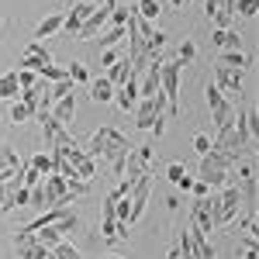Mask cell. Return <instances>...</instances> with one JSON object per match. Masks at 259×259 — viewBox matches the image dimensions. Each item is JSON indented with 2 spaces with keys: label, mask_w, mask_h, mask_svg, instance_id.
<instances>
[{
  "label": "cell",
  "mask_w": 259,
  "mask_h": 259,
  "mask_svg": "<svg viewBox=\"0 0 259 259\" xmlns=\"http://www.w3.org/2000/svg\"><path fill=\"white\" fill-rule=\"evenodd\" d=\"M66 94H73V80H59L56 87H52V100L66 97Z\"/></svg>",
  "instance_id": "8d00e7d4"
},
{
  "label": "cell",
  "mask_w": 259,
  "mask_h": 259,
  "mask_svg": "<svg viewBox=\"0 0 259 259\" xmlns=\"http://www.w3.org/2000/svg\"><path fill=\"white\" fill-rule=\"evenodd\" d=\"M114 104H118L124 114L135 111V104H139V76H135V73L121 83V87H114Z\"/></svg>",
  "instance_id": "9c48e42d"
},
{
  "label": "cell",
  "mask_w": 259,
  "mask_h": 259,
  "mask_svg": "<svg viewBox=\"0 0 259 259\" xmlns=\"http://www.w3.org/2000/svg\"><path fill=\"white\" fill-rule=\"evenodd\" d=\"M62 31V14L56 11V14H45V18L38 21V28H35V41L41 38H52V35H59Z\"/></svg>",
  "instance_id": "9a60e30c"
},
{
  "label": "cell",
  "mask_w": 259,
  "mask_h": 259,
  "mask_svg": "<svg viewBox=\"0 0 259 259\" xmlns=\"http://www.w3.org/2000/svg\"><path fill=\"white\" fill-rule=\"evenodd\" d=\"M211 41L218 45L221 52H235V49H242V35H239V31H232V28H214Z\"/></svg>",
  "instance_id": "5bb4252c"
},
{
  "label": "cell",
  "mask_w": 259,
  "mask_h": 259,
  "mask_svg": "<svg viewBox=\"0 0 259 259\" xmlns=\"http://www.w3.org/2000/svg\"><path fill=\"white\" fill-rule=\"evenodd\" d=\"M49 259H80V249L73 245V242H56L52 249H49Z\"/></svg>",
  "instance_id": "7402d4cb"
},
{
  "label": "cell",
  "mask_w": 259,
  "mask_h": 259,
  "mask_svg": "<svg viewBox=\"0 0 259 259\" xmlns=\"http://www.w3.org/2000/svg\"><path fill=\"white\" fill-rule=\"evenodd\" d=\"M242 69H228V66H214V87H218L221 94H239L242 90Z\"/></svg>",
  "instance_id": "8fae6325"
},
{
  "label": "cell",
  "mask_w": 259,
  "mask_h": 259,
  "mask_svg": "<svg viewBox=\"0 0 259 259\" xmlns=\"http://www.w3.org/2000/svg\"><path fill=\"white\" fill-rule=\"evenodd\" d=\"M232 128H235V135L242 139V145H252V139H256V111H252V107H245V111H235V121H232Z\"/></svg>",
  "instance_id": "7c38bea8"
},
{
  "label": "cell",
  "mask_w": 259,
  "mask_h": 259,
  "mask_svg": "<svg viewBox=\"0 0 259 259\" xmlns=\"http://www.w3.org/2000/svg\"><path fill=\"white\" fill-rule=\"evenodd\" d=\"M242 249H256V235H242Z\"/></svg>",
  "instance_id": "f6af8a7d"
},
{
  "label": "cell",
  "mask_w": 259,
  "mask_h": 259,
  "mask_svg": "<svg viewBox=\"0 0 259 259\" xmlns=\"http://www.w3.org/2000/svg\"><path fill=\"white\" fill-rule=\"evenodd\" d=\"M190 194H194V200H200V197H207V194H211V187H207V183H200V180H194Z\"/></svg>",
  "instance_id": "60d3db41"
},
{
  "label": "cell",
  "mask_w": 259,
  "mask_h": 259,
  "mask_svg": "<svg viewBox=\"0 0 259 259\" xmlns=\"http://www.w3.org/2000/svg\"><path fill=\"white\" fill-rule=\"evenodd\" d=\"M24 56H35V59H45V62H52V52H49V49H45V45H41V41H31V45H28V52H24Z\"/></svg>",
  "instance_id": "d6a6232c"
},
{
  "label": "cell",
  "mask_w": 259,
  "mask_h": 259,
  "mask_svg": "<svg viewBox=\"0 0 259 259\" xmlns=\"http://www.w3.org/2000/svg\"><path fill=\"white\" fill-rule=\"evenodd\" d=\"M259 11V0H235L232 4V14H239V18H256Z\"/></svg>",
  "instance_id": "4316f807"
},
{
  "label": "cell",
  "mask_w": 259,
  "mask_h": 259,
  "mask_svg": "<svg viewBox=\"0 0 259 259\" xmlns=\"http://www.w3.org/2000/svg\"><path fill=\"white\" fill-rule=\"evenodd\" d=\"M228 169H232V159L211 149L207 156H200V173H197V180H200V183H207L211 190H221V187L228 183Z\"/></svg>",
  "instance_id": "277c9868"
},
{
  "label": "cell",
  "mask_w": 259,
  "mask_h": 259,
  "mask_svg": "<svg viewBox=\"0 0 259 259\" xmlns=\"http://www.w3.org/2000/svg\"><path fill=\"white\" fill-rule=\"evenodd\" d=\"M31 118H35V111H31L24 100H14V104H11V121H14V124H24V121H31Z\"/></svg>",
  "instance_id": "d4e9b609"
},
{
  "label": "cell",
  "mask_w": 259,
  "mask_h": 259,
  "mask_svg": "<svg viewBox=\"0 0 259 259\" xmlns=\"http://www.w3.org/2000/svg\"><path fill=\"white\" fill-rule=\"evenodd\" d=\"M194 149H197L200 156H207V152H211V139H207V135H194Z\"/></svg>",
  "instance_id": "f35d334b"
},
{
  "label": "cell",
  "mask_w": 259,
  "mask_h": 259,
  "mask_svg": "<svg viewBox=\"0 0 259 259\" xmlns=\"http://www.w3.org/2000/svg\"><path fill=\"white\" fill-rule=\"evenodd\" d=\"M152 142H145V145H132V152H128V159H124V173H121V183H128V187H135V180L142 173H149V162H152Z\"/></svg>",
  "instance_id": "5b68a950"
},
{
  "label": "cell",
  "mask_w": 259,
  "mask_h": 259,
  "mask_svg": "<svg viewBox=\"0 0 259 259\" xmlns=\"http://www.w3.org/2000/svg\"><path fill=\"white\" fill-rule=\"evenodd\" d=\"M114 228H118V221H114V218H104V221H100V235H104V239H118V232H114Z\"/></svg>",
  "instance_id": "d590c367"
},
{
  "label": "cell",
  "mask_w": 259,
  "mask_h": 259,
  "mask_svg": "<svg viewBox=\"0 0 259 259\" xmlns=\"http://www.w3.org/2000/svg\"><path fill=\"white\" fill-rule=\"evenodd\" d=\"M41 76H45V80H52V83H59V80H69V73H66L62 66H52V62H49V66L41 69Z\"/></svg>",
  "instance_id": "1f68e13d"
},
{
  "label": "cell",
  "mask_w": 259,
  "mask_h": 259,
  "mask_svg": "<svg viewBox=\"0 0 259 259\" xmlns=\"http://www.w3.org/2000/svg\"><path fill=\"white\" fill-rule=\"evenodd\" d=\"M18 97H21L18 76H14V73H4V76H0V100H18Z\"/></svg>",
  "instance_id": "44dd1931"
},
{
  "label": "cell",
  "mask_w": 259,
  "mask_h": 259,
  "mask_svg": "<svg viewBox=\"0 0 259 259\" xmlns=\"http://www.w3.org/2000/svg\"><path fill=\"white\" fill-rule=\"evenodd\" d=\"M28 166H31V169H38L41 177H49V173H52V169H56V166H52V152H35V156H31V162H28Z\"/></svg>",
  "instance_id": "cb8c5ba5"
},
{
  "label": "cell",
  "mask_w": 259,
  "mask_h": 259,
  "mask_svg": "<svg viewBox=\"0 0 259 259\" xmlns=\"http://www.w3.org/2000/svg\"><path fill=\"white\" fill-rule=\"evenodd\" d=\"M180 73H183V66H180L177 59L159 62V94H162V100H166V114H169V118L180 114Z\"/></svg>",
  "instance_id": "3957f363"
},
{
  "label": "cell",
  "mask_w": 259,
  "mask_h": 259,
  "mask_svg": "<svg viewBox=\"0 0 259 259\" xmlns=\"http://www.w3.org/2000/svg\"><path fill=\"white\" fill-rule=\"evenodd\" d=\"M118 59H121L118 49H104V52H100V66H114Z\"/></svg>",
  "instance_id": "74e56055"
},
{
  "label": "cell",
  "mask_w": 259,
  "mask_h": 259,
  "mask_svg": "<svg viewBox=\"0 0 259 259\" xmlns=\"http://www.w3.org/2000/svg\"><path fill=\"white\" fill-rule=\"evenodd\" d=\"M211 194H214V190H211ZM211 194L200 197V200H194V207H190V225L197 228L200 235L214 232V225H211Z\"/></svg>",
  "instance_id": "30bf717a"
},
{
  "label": "cell",
  "mask_w": 259,
  "mask_h": 259,
  "mask_svg": "<svg viewBox=\"0 0 259 259\" xmlns=\"http://www.w3.org/2000/svg\"><path fill=\"white\" fill-rule=\"evenodd\" d=\"M121 38H124V28H111L107 35H100V49H114Z\"/></svg>",
  "instance_id": "f1b7e54d"
},
{
  "label": "cell",
  "mask_w": 259,
  "mask_h": 259,
  "mask_svg": "<svg viewBox=\"0 0 259 259\" xmlns=\"http://www.w3.org/2000/svg\"><path fill=\"white\" fill-rule=\"evenodd\" d=\"M159 0H139V11H135V14H139L142 21H149V24H152V21L159 18Z\"/></svg>",
  "instance_id": "603a6c76"
},
{
  "label": "cell",
  "mask_w": 259,
  "mask_h": 259,
  "mask_svg": "<svg viewBox=\"0 0 259 259\" xmlns=\"http://www.w3.org/2000/svg\"><path fill=\"white\" fill-rule=\"evenodd\" d=\"M194 59H197V45H194L190 38H183V45L177 49V62L180 66H190Z\"/></svg>",
  "instance_id": "484cf974"
},
{
  "label": "cell",
  "mask_w": 259,
  "mask_h": 259,
  "mask_svg": "<svg viewBox=\"0 0 259 259\" xmlns=\"http://www.w3.org/2000/svg\"><path fill=\"white\" fill-rule=\"evenodd\" d=\"M128 18H132V11H124V7H114V11H111V24H114V28H124Z\"/></svg>",
  "instance_id": "e575fe53"
},
{
  "label": "cell",
  "mask_w": 259,
  "mask_h": 259,
  "mask_svg": "<svg viewBox=\"0 0 259 259\" xmlns=\"http://www.w3.org/2000/svg\"><path fill=\"white\" fill-rule=\"evenodd\" d=\"M149 190H152V173H142V177L135 180V187H132V197H128V204H132L128 225H135V221L145 214V207H149Z\"/></svg>",
  "instance_id": "52a82bcc"
},
{
  "label": "cell",
  "mask_w": 259,
  "mask_h": 259,
  "mask_svg": "<svg viewBox=\"0 0 259 259\" xmlns=\"http://www.w3.org/2000/svg\"><path fill=\"white\" fill-rule=\"evenodd\" d=\"M211 149L221 152V156H228V159H245L249 156V145H242V139L235 135V128H225V132H214V142H211Z\"/></svg>",
  "instance_id": "8992f818"
},
{
  "label": "cell",
  "mask_w": 259,
  "mask_h": 259,
  "mask_svg": "<svg viewBox=\"0 0 259 259\" xmlns=\"http://www.w3.org/2000/svg\"><path fill=\"white\" fill-rule=\"evenodd\" d=\"M166 180H169L173 187H180V190H190V187H194V177H187L183 162H169V166H166Z\"/></svg>",
  "instance_id": "e0dca14e"
},
{
  "label": "cell",
  "mask_w": 259,
  "mask_h": 259,
  "mask_svg": "<svg viewBox=\"0 0 259 259\" xmlns=\"http://www.w3.org/2000/svg\"><path fill=\"white\" fill-rule=\"evenodd\" d=\"M90 159H104L111 162V169H114V177L124 173V159H128V152H132V142L121 135L118 128H97L90 142H87V149H83Z\"/></svg>",
  "instance_id": "6da1fadb"
},
{
  "label": "cell",
  "mask_w": 259,
  "mask_h": 259,
  "mask_svg": "<svg viewBox=\"0 0 259 259\" xmlns=\"http://www.w3.org/2000/svg\"><path fill=\"white\" fill-rule=\"evenodd\" d=\"M0 24H4V18H0Z\"/></svg>",
  "instance_id": "c3c4849f"
},
{
  "label": "cell",
  "mask_w": 259,
  "mask_h": 259,
  "mask_svg": "<svg viewBox=\"0 0 259 259\" xmlns=\"http://www.w3.org/2000/svg\"><path fill=\"white\" fill-rule=\"evenodd\" d=\"M104 259H124V256H104Z\"/></svg>",
  "instance_id": "7dc6e473"
},
{
  "label": "cell",
  "mask_w": 259,
  "mask_h": 259,
  "mask_svg": "<svg viewBox=\"0 0 259 259\" xmlns=\"http://www.w3.org/2000/svg\"><path fill=\"white\" fill-rule=\"evenodd\" d=\"M218 11H221V0H204V14H207V21H214Z\"/></svg>",
  "instance_id": "b9f144b4"
},
{
  "label": "cell",
  "mask_w": 259,
  "mask_h": 259,
  "mask_svg": "<svg viewBox=\"0 0 259 259\" xmlns=\"http://www.w3.org/2000/svg\"><path fill=\"white\" fill-rule=\"evenodd\" d=\"M132 76V62H128V56H121L114 66H111V73H107V80H111V87H121V83Z\"/></svg>",
  "instance_id": "ffe728a7"
},
{
  "label": "cell",
  "mask_w": 259,
  "mask_h": 259,
  "mask_svg": "<svg viewBox=\"0 0 259 259\" xmlns=\"http://www.w3.org/2000/svg\"><path fill=\"white\" fill-rule=\"evenodd\" d=\"M66 73H69V80H73V83H90V73H87V66H83V62H73Z\"/></svg>",
  "instance_id": "f546056e"
},
{
  "label": "cell",
  "mask_w": 259,
  "mask_h": 259,
  "mask_svg": "<svg viewBox=\"0 0 259 259\" xmlns=\"http://www.w3.org/2000/svg\"><path fill=\"white\" fill-rule=\"evenodd\" d=\"M14 252L18 259H49V249L35 239V232H24V228L14 235Z\"/></svg>",
  "instance_id": "ba28073f"
},
{
  "label": "cell",
  "mask_w": 259,
  "mask_h": 259,
  "mask_svg": "<svg viewBox=\"0 0 259 259\" xmlns=\"http://www.w3.org/2000/svg\"><path fill=\"white\" fill-rule=\"evenodd\" d=\"M242 211V194L235 183H225L221 190L211 194V225L214 228H225V225H232V221L239 218Z\"/></svg>",
  "instance_id": "7a4b0ae2"
},
{
  "label": "cell",
  "mask_w": 259,
  "mask_h": 259,
  "mask_svg": "<svg viewBox=\"0 0 259 259\" xmlns=\"http://www.w3.org/2000/svg\"><path fill=\"white\" fill-rule=\"evenodd\" d=\"M90 100H94V104H111V100H114V87H111L107 76L90 80Z\"/></svg>",
  "instance_id": "2e32d148"
},
{
  "label": "cell",
  "mask_w": 259,
  "mask_h": 259,
  "mask_svg": "<svg viewBox=\"0 0 259 259\" xmlns=\"http://www.w3.org/2000/svg\"><path fill=\"white\" fill-rule=\"evenodd\" d=\"M162 132H166V114H162V118L156 121V124H152V135H156V139H159Z\"/></svg>",
  "instance_id": "ee69618b"
},
{
  "label": "cell",
  "mask_w": 259,
  "mask_h": 259,
  "mask_svg": "<svg viewBox=\"0 0 259 259\" xmlns=\"http://www.w3.org/2000/svg\"><path fill=\"white\" fill-rule=\"evenodd\" d=\"M187 232H190V242H194V252H197V259H214V245L207 242V235H200L194 225H190Z\"/></svg>",
  "instance_id": "d6986e66"
},
{
  "label": "cell",
  "mask_w": 259,
  "mask_h": 259,
  "mask_svg": "<svg viewBox=\"0 0 259 259\" xmlns=\"http://www.w3.org/2000/svg\"><path fill=\"white\" fill-rule=\"evenodd\" d=\"M14 76H18L21 90H28V87H35V83H38V73H31V69H14Z\"/></svg>",
  "instance_id": "4dcf8cb0"
},
{
  "label": "cell",
  "mask_w": 259,
  "mask_h": 259,
  "mask_svg": "<svg viewBox=\"0 0 259 259\" xmlns=\"http://www.w3.org/2000/svg\"><path fill=\"white\" fill-rule=\"evenodd\" d=\"M242 235H256V214H252V211L242 218Z\"/></svg>",
  "instance_id": "ab89813d"
},
{
  "label": "cell",
  "mask_w": 259,
  "mask_h": 259,
  "mask_svg": "<svg viewBox=\"0 0 259 259\" xmlns=\"http://www.w3.org/2000/svg\"><path fill=\"white\" fill-rule=\"evenodd\" d=\"M35 239H38L41 245H45V249H52L56 242H62V235L56 232V228H52V225H49V228H41V232H35Z\"/></svg>",
  "instance_id": "83f0119b"
},
{
  "label": "cell",
  "mask_w": 259,
  "mask_h": 259,
  "mask_svg": "<svg viewBox=\"0 0 259 259\" xmlns=\"http://www.w3.org/2000/svg\"><path fill=\"white\" fill-rule=\"evenodd\" d=\"M218 66H228V69H242L245 73V66H252V59L242 49H235V52H218Z\"/></svg>",
  "instance_id": "ac0fdd59"
},
{
  "label": "cell",
  "mask_w": 259,
  "mask_h": 259,
  "mask_svg": "<svg viewBox=\"0 0 259 259\" xmlns=\"http://www.w3.org/2000/svg\"><path fill=\"white\" fill-rule=\"evenodd\" d=\"M169 4H173V7H183V4H187V0H169Z\"/></svg>",
  "instance_id": "bcb514c9"
},
{
  "label": "cell",
  "mask_w": 259,
  "mask_h": 259,
  "mask_svg": "<svg viewBox=\"0 0 259 259\" xmlns=\"http://www.w3.org/2000/svg\"><path fill=\"white\" fill-rule=\"evenodd\" d=\"M66 183H69V197H73V200L83 197V194L90 190V183H87V180H66Z\"/></svg>",
  "instance_id": "836d02e7"
},
{
  "label": "cell",
  "mask_w": 259,
  "mask_h": 259,
  "mask_svg": "<svg viewBox=\"0 0 259 259\" xmlns=\"http://www.w3.org/2000/svg\"><path fill=\"white\" fill-rule=\"evenodd\" d=\"M49 114H52V121H59L62 128H69V121L76 118V97H73V94L59 97L56 104H52V111H49Z\"/></svg>",
  "instance_id": "4fadbf2b"
},
{
  "label": "cell",
  "mask_w": 259,
  "mask_h": 259,
  "mask_svg": "<svg viewBox=\"0 0 259 259\" xmlns=\"http://www.w3.org/2000/svg\"><path fill=\"white\" fill-rule=\"evenodd\" d=\"M7 159H11V145L0 139V169H7Z\"/></svg>",
  "instance_id": "7bdbcfd3"
}]
</instances>
